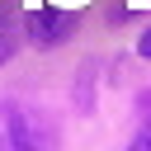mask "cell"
<instances>
[{"mask_svg":"<svg viewBox=\"0 0 151 151\" xmlns=\"http://www.w3.org/2000/svg\"><path fill=\"white\" fill-rule=\"evenodd\" d=\"M0 151H61L57 123L28 99H0Z\"/></svg>","mask_w":151,"mask_h":151,"instance_id":"cell-1","label":"cell"},{"mask_svg":"<svg viewBox=\"0 0 151 151\" xmlns=\"http://www.w3.org/2000/svg\"><path fill=\"white\" fill-rule=\"evenodd\" d=\"M71 28H76V19H71L66 9H33V14H28V33H33V42H42V47H57Z\"/></svg>","mask_w":151,"mask_h":151,"instance_id":"cell-2","label":"cell"},{"mask_svg":"<svg viewBox=\"0 0 151 151\" xmlns=\"http://www.w3.org/2000/svg\"><path fill=\"white\" fill-rule=\"evenodd\" d=\"M127 151H151V123H142V127H137V137L127 142Z\"/></svg>","mask_w":151,"mask_h":151,"instance_id":"cell-3","label":"cell"},{"mask_svg":"<svg viewBox=\"0 0 151 151\" xmlns=\"http://www.w3.org/2000/svg\"><path fill=\"white\" fill-rule=\"evenodd\" d=\"M9 52H14V38H9V28H5V24H0V66H5V61H9Z\"/></svg>","mask_w":151,"mask_h":151,"instance_id":"cell-4","label":"cell"},{"mask_svg":"<svg viewBox=\"0 0 151 151\" xmlns=\"http://www.w3.org/2000/svg\"><path fill=\"white\" fill-rule=\"evenodd\" d=\"M137 52H142V57H151V28L142 33V42H137Z\"/></svg>","mask_w":151,"mask_h":151,"instance_id":"cell-5","label":"cell"}]
</instances>
